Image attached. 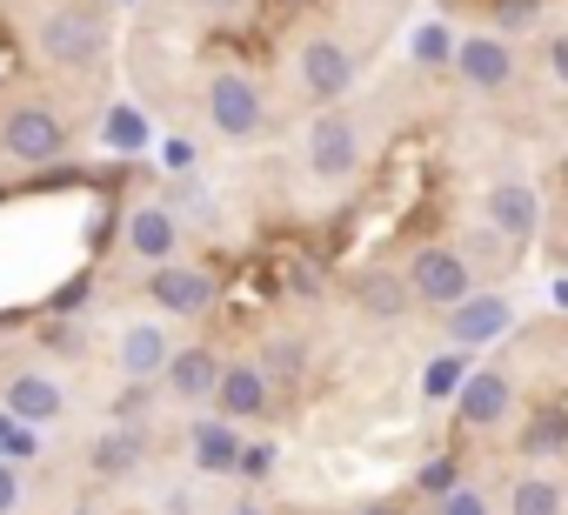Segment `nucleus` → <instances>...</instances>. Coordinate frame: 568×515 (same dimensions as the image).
<instances>
[{
    "instance_id": "obj_1",
    "label": "nucleus",
    "mask_w": 568,
    "mask_h": 515,
    "mask_svg": "<svg viewBox=\"0 0 568 515\" xmlns=\"http://www.w3.org/2000/svg\"><path fill=\"white\" fill-rule=\"evenodd\" d=\"M34 41H41V54L54 68H94L108 54V41H114V21H108L101 0H68V8H54L34 28Z\"/></svg>"
},
{
    "instance_id": "obj_2",
    "label": "nucleus",
    "mask_w": 568,
    "mask_h": 515,
    "mask_svg": "<svg viewBox=\"0 0 568 515\" xmlns=\"http://www.w3.org/2000/svg\"><path fill=\"white\" fill-rule=\"evenodd\" d=\"M475 289H481V275H475V262H468L462 248H448V241H422V248L408 254V295H415L422 309L448 315V309H462Z\"/></svg>"
},
{
    "instance_id": "obj_3",
    "label": "nucleus",
    "mask_w": 568,
    "mask_h": 515,
    "mask_svg": "<svg viewBox=\"0 0 568 515\" xmlns=\"http://www.w3.org/2000/svg\"><path fill=\"white\" fill-rule=\"evenodd\" d=\"M207 121L221 141H254L267 128V101H261V81L241 74V68H221L207 81Z\"/></svg>"
},
{
    "instance_id": "obj_4",
    "label": "nucleus",
    "mask_w": 568,
    "mask_h": 515,
    "mask_svg": "<svg viewBox=\"0 0 568 515\" xmlns=\"http://www.w3.org/2000/svg\"><path fill=\"white\" fill-rule=\"evenodd\" d=\"M68 121L54 114V108H41V101H21V108H8V121H0V148H8L21 168H48V161H61L68 154Z\"/></svg>"
},
{
    "instance_id": "obj_5",
    "label": "nucleus",
    "mask_w": 568,
    "mask_h": 515,
    "mask_svg": "<svg viewBox=\"0 0 568 515\" xmlns=\"http://www.w3.org/2000/svg\"><path fill=\"white\" fill-rule=\"evenodd\" d=\"M295 81H302V94L315 108H348V94H355V54L335 34H315V41H302Z\"/></svg>"
},
{
    "instance_id": "obj_6",
    "label": "nucleus",
    "mask_w": 568,
    "mask_h": 515,
    "mask_svg": "<svg viewBox=\"0 0 568 515\" xmlns=\"http://www.w3.org/2000/svg\"><path fill=\"white\" fill-rule=\"evenodd\" d=\"M362 168V121L348 108H322L308 128V174L315 181H348Z\"/></svg>"
},
{
    "instance_id": "obj_7",
    "label": "nucleus",
    "mask_w": 568,
    "mask_h": 515,
    "mask_svg": "<svg viewBox=\"0 0 568 515\" xmlns=\"http://www.w3.org/2000/svg\"><path fill=\"white\" fill-rule=\"evenodd\" d=\"M121 241H128V254L134 262H148V269H168V262H181V214L168 208V201H141L128 221H121Z\"/></svg>"
},
{
    "instance_id": "obj_8",
    "label": "nucleus",
    "mask_w": 568,
    "mask_h": 515,
    "mask_svg": "<svg viewBox=\"0 0 568 515\" xmlns=\"http://www.w3.org/2000/svg\"><path fill=\"white\" fill-rule=\"evenodd\" d=\"M148 295H154V309H161V315L201 322V315L221 302V282H214L207 269H194V262H168V269H154V275H148Z\"/></svg>"
},
{
    "instance_id": "obj_9",
    "label": "nucleus",
    "mask_w": 568,
    "mask_h": 515,
    "mask_svg": "<svg viewBox=\"0 0 568 515\" xmlns=\"http://www.w3.org/2000/svg\"><path fill=\"white\" fill-rule=\"evenodd\" d=\"M455 81H462L468 94H501V88H515V48L495 41V34H468V41L455 48Z\"/></svg>"
},
{
    "instance_id": "obj_10",
    "label": "nucleus",
    "mask_w": 568,
    "mask_h": 515,
    "mask_svg": "<svg viewBox=\"0 0 568 515\" xmlns=\"http://www.w3.org/2000/svg\"><path fill=\"white\" fill-rule=\"evenodd\" d=\"M267 408H274V382L261 375V362H227L214 388V415L241 428V422H261Z\"/></svg>"
},
{
    "instance_id": "obj_11",
    "label": "nucleus",
    "mask_w": 568,
    "mask_h": 515,
    "mask_svg": "<svg viewBox=\"0 0 568 515\" xmlns=\"http://www.w3.org/2000/svg\"><path fill=\"white\" fill-rule=\"evenodd\" d=\"M508 322H515V302H508V295H488V289H475L462 309H448V315H442V329H448V342H455V349H481V342L508 335Z\"/></svg>"
},
{
    "instance_id": "obj_12",
    "label": "nucleus",
    "mask_w": 568,
    "mask_h": 515,
    "mask_svg": "<svg viewBox=\"0 0 568 515\" xmlns=\"http://www.w3.org/2000/svg\"><path fill=\"white\" fill-rule=\"evenodd\" d=\"M508 408H515V382H508L501 368H481V375H468V388L455 395V415H462V428H501V422H508Z\"/></svg>"
},
{
    "instance_id": "obj_13",
    "label": "nucleus",
    "mask_w": 568,
    "mask_h": 515,
    "mask_svg": "<svg viewBox=\"0 0 568 515\" xmlns=\"http://www.w3.org/2000/svg\"><path fill=\"white\" fill-rule=\"evenodd\" d=\"M481 208H488V228L508 234L515 248L535 241V228H541V208H535V188H528V181H495Z\"/></svg>"
},
{
    "instance_id": "obj_14",
    "label": "nucleus",
    "mask_w": 568,
    "mask_h": 515,
    "mask_svg": "<svg viewBox=\"0 0 568 515\" xmlns=\"http://www.w3.org/2000/svg\"><path fill=\"white\" fill-rule=\"evenodd\" d=\"M114 355H121V375H128V382H154V375H168L174 342H168V329H161V322H128Z\"/></svg>"
},
{
    "instance_id": "obj_15",
    "label": "nucleus",
    "mask_w": 568,
    "mask_h": 515,
    "mask_svg": "<svg viewBox=\"0 0 568 515\" xmlns=\"http://www.w3.org/2000/svg\"><path fill=\"white\" fill-rule=\"evenodd\" d=\"M221 355L214 349H174V362H168V395L174 402H214V388H221Z\"/></svg>"
},
{
    "instance_id": "obj_16",
    "label": "nucleus",
    "mask_w": 568,
    "mask_h": 515,
    "mask_svg": "<svg viewBox=\"0 0 568 515\" xmlns=\"http://www.w3.org/2000/svg\"><path fill=\"white\" fill-rule=\"evenodd\" d=\"M187 455H194L201 475H241V455L247 448H241V428L214 415V422H194L187 428Z\"/></svg>"
},
{
    "instance_id": "obj_17",
    "label": "nucleus",
    "mask_w": 568,
    "mask_h": 515,
    "mask_svg": "<svg viewBox=\"0 0 568 515\" xmlns=\"http://www.w3.org/2000/svg\"><path fill=\"white\" fill-rule=\"evenodd\" d=\"M94 475H134L141 462H148V428L141 422H114L101 442H94Z\"/></svg>"
},
{
    "instance_id": "obj_18",
    "label": "nucleus",
    "mask_w": 568,
    "mask_h": 515,
    "mask_svg": "<svg viewBox=\"0 0 568 515\" xmlns=\"http://www.w3.org/2000/svg\"><path fill=\"white\" fill-rule=\"evenodd\" d=\"M61 408H68V395H61L54 375H14V382H8V415H21V422H54Z\"/></svg>"
},
{
    "instance_id": "obj_19",
    "label": "nucleus",
    "mask_w": 568,
    "mask_h": 515,
    "mask_svg": "<svg viewBox=\"0 0 568 515\" xmlns=\"http://www.w3.org/2000/svg\"><path fill=\"white\" fill-rule=\"evenodd\" d=\"M355 302H362L368 315L395 322L415 295H408V275H395V269H368V275H355Z\"/></svg>"
},
{
    "instance_id": "obj_20",
    "label": "nucleus",
    "mask_w": 568,
    "mask_h": 515,
    "mask_svg": "<svg viewBox=\"0 0 568 515\" xmlns=\"http://www.w3.org/2000/svg\"><path fill=\"white\" fill-rule=\"evenodd\" d=\"M261 375L274 382V395H295V388H302V375H308V342L274 335V342L261 349Z\"/></svg>"
},
{
    "instance_id": "obj_21",
    "label": "nucleus",
    "mask_w": 568,
    "mask_h": 515,
    "mask_svg": "<svg viewBox=\"0 0 568 515\" xmlns=\"http://www.w3.org/2000/svg\"><path fill=\"white\" fill-rule=\"evenodd\" d=\"M508 515H568V488L555 475H521L508 482Z\"/></svg>"
},
{
    "instance_id": "obj_22",
    "label": "nucleus",
    "mask_w": 568,
    "mask_h": 515,
    "mask_svg": "<svg viewBox=\"0 0 568 515\" xmlns=\"http://www.w3.org/2000/svg\"><path fill=\"white\" fill-rule=\"evenodd\" d=\"M568 448V415L561 408H541L528 428H521V455L528 462H548V455H561Z\"/></svg>"
},
{
    "instance_id": "obj_23",
    "label": "nucleus",
    "mask_w": 568,
    "mask_h": 515,
    "mask_svg": "<svg viewBox=\"0 0 568 515\" xmlns=\"http://www.w3.org/2000/svg\"><path fill=\"white\" fill-rule=\"evenodd\" d=\"M462 254L481 269V262H515V241L508 234H495V228H475V234H462Z\"/></svg>"
},
{
    "instance_id": "obj_24",
    "label": "nucleus",
    "mask_w": 568,
    "mask_h": 515,
    "mask_svg": "<svg viewBox=\"0 0 568 515\" xmlns=\"http://www.w3.org/2000/svg\"><path fill=\"white\" fill-rule=\"evenodd\" d=\"M148 141V114L141 108H114L108 114V148H141Z\"/></svg>"
},
{
    "instance_id": "obj_25",
    "label": "nucleus",
    "mask_w": 568,
    "mask_h": 515,
    "mask_svg": "<svg viewBox=\"0 0 568 515\" xmlns=\"http://www.w3.org/2000/svg\"><path fill=\"white\" fill-rule=\"evenodd\" d=\"M148 408H154V388H148V382H128V388L114 395V415H121V422H141Z\"/></svg>"
},
{
    "instance_id": "obj_26",
    "label": "nucleus",
    "mask_w": 568,
    "mask_h": 515,
    "mask_svg": "<svg viewBox=\"0 0 568 515\" xmlns=\"http://www.w3.org/2000/svg\"><path fill=\"white\" fill-rule=\"evenodd\" d=\"M435 515H488V495H481V488H448V495L435 502Z\"/></svg>"
},
{
    "instance_id": "obj_27",
    "label": "nucleus",
    "mask_w": 568,
    "mask_h": 515,
    "mask_svg": "<svg viewBox=\"0 0 568 515\" xmlns=\"http://www.w3.org/2000/svg\"><path fill=\"white\" fill-rule=\"evenodd\" d=\"M14 508H21V475L0 462V515H14Z\"/></svg>"
},
{
    "instance_id": "obj_28",
    "label": "nucleus",
    "mask_w": 568,
    "mask_h": 515,
    "mask_svg": "<svg viewBox=\"0 0 568 515\" xmlns=\"http://www.w3.org/2000/svg\"><path fill=\"white\" fill-rule=\"evenodd\" d=\"M535 8H541V0H501V28L515 34L521 21H535Z\"/></svg>"
},
{
    "instance_id": "obj_29",
    "label": "nucleus",
    "mask_w": 568,
    "mask_h": 515,
    "mask_svg": "<svg viewBox=\"0 0 568 515\" xmlns=\"http://www.w3.org/2000/svg\"><path fill=\"white\" fill-rule=\"evenodd\" d=\"M548 74L568 88V34H548Z\"/></svg>"
},
{
    "instance_id": "obj_30",
    "label": "nucleus",
    "mask_w": 568,
    "mask_h": 515,
    "mask_svg": "<svg viewBox=\"0 0 568 515\" xmlns=\"http://www.w3.org/2000/svg\"><path fill=\"white\" fill-rule=\"evenodd\" d=\"M267 468H274V448H267V442H254V448L241 455V475H267Z\"/></svg>"
},
{
    "instance_id": "obj_31",
    "label": "nucleus",
    "mask_w": 568,
    "mask_h": 515,
    "mask_svg": "<svg viewBox=\"0 0 568 515\" xmlns=\"http://www.w3.org/2000/svg\"><path fill=\"white\" fill-rule=\"evenodd\" d=\"M161 515H194V488H168L161 495Z\"/></svg>"
},
{
    "instance_id": "obj_32",
    "label": "nucleus",
    "mask_w": 568,
    "mask_h": 515,
    "mask_svg": "<svg viewBox=\"0 0 568 515\" xmlns=\"http://www.w3.org/2000/svg\"><path fill=\"white\" fill-rule=\"evenodd\" d=\"M187 8H214V14H227V8H241V0H187Z\"/></svg>"
},
{
    "instance_id": "obj_33",
    "label": "nucleus",
    "mask_w": 568,
    "mask_h": 515,
    "mask_svg": "<svg viewBox=\"0 0 568 515\" xmlns=\"http://www.w3.org/2000/svg\"><path fill=\"white\" fill-rule=\"evenodd\" d=\"M355 515H402L395 502H368V508H355Z\"/></svg>"
},
{
    "instance_id": "obj_34",
    "label": "nucleus",
    "mask_w": 568,
    "mask_h": 515,
    "mask_svg": "<svg viewBox=\"0 0 568 515\" xmlns=\"http://www.w3.org/2000/svg\"><path fill=\"white\" fill-rule=\"evenodd\" d=\"M555 262H561V275H568V234H561V241H555Z\"/></svg>"
},
{
    "instance_id": "obj_35",
    "label": "nucleus",
    "mask_w": 568,
    "mask_h": 515,
    "mask_svg": "<svg viewBox=\"0 0 568 515\" xmlns=\"http://www.w3.org/2000/svg\"><path fill=\"white\" fill-rule=\"evenodd\" d=\"M555 309H568V275H561V282H555Z\"/></svg>"
},
{
    "instance_id": "obj_36",
    "label": "nucleus",
    "mask_w": 568,
    "mask_h": 515,
    "mask_svg": "<svg viewBox=\"0 0 568 515\" xmlns=\"http://www.w3.org/2000/svg\"><path fill=\"white\" fill-rule=\"evenodd\" d=\"M561 181H568V154H561Z\"/></svg>"
},
{
    "instance_id": "obj_37",
    "label": "nucleus",
    "mask_w": 568,
    "mask_h": 515,
    "mask_svg": "<svg viewBox=\"0 0 568 515\" xmlns=\"http://www.w3.org/2000/svg\"><path fill=\"white\" fill-rule=\"evenodd\" d=\"M74 515H101V508H74Z\"/></svg>"
}]
</instances>
